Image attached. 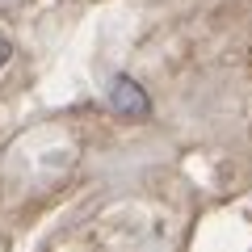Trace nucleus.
Returning a JSON list of instances; mask_svg holds the SVG:
<instances>
[{
    "mask_svg": "<svg viewBox=\"0 0 252 252\" xmlns=\"http://www.w3.org/2000/svg\"><path fill=\"white\" fill-rule=\"evenodd\" d=\"M109 105H114V114L130 118V122H147V118H152V97H147L130 76H118V80L109 84Z\"/></svg>",
    "mask_w": 252,
    "mask_h": 252,
    "instance_id": "f257e3e1",
    "label": "nucleus"
},
{
    "mask_svg": "<svg viewBox=\"0 0 252 252\" xmlns=\"http://www.w3.org/2000/svg\"><path fill=\"white\" fill-rule=\"evenodd\" d=\"M13 59V42H9V38H4V34H0V67H4V63H9Z\"/></svg>",
    "mask_w": 252,
    "mask_h": 252,
    "instance_id": "f03ea898",
    "label": "nucleus"
}]
</instances>
